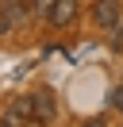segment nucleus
I'll use <instances>...</instances> for the list:
<instances>
[{
	"instance_id": "obj_1",
	"label": "nucleus",
	"mask_w": 123,
	"mask_h": 127,
	"mask_svg": "<svg viewBox=\"0 0 123 127\" xmlns=\"http://www.w3.org/2000/svg\"><path fill=\"white\" fill-rule=\"evenodd\" d=\"M92 19H96V27L112 31V27L123 19V4L119 0H96V4H92Z\"/></svg>"
},
{
	"instance_id": "obj_7",
	"label": "nucleus",
	"mask_w": 123,
	"mask_h": 127,
	"mask_svg": "<svg viewBox=\"0 0 123 127\" xmlns=\"http://www.w3.org/2000/svg\"><path fill=\"white\" fill-rule=\"evenodd\" d=\"M112 42H115V46H123V19L112 27Z\"/></svg>"
},
{
	"instance_id": "obj_9",
	"label": "nucleus",
	"mask_w": 123,
	"mask_h": 127,
	"mask_svg": "<svg viewBox=\"0 0 123 127\" xmlns=\"http://www.w3.org/2000/svg\"><path fill=\"white\" fill-rule=\"evenodd\" d=\"M85 127H104V119L96 116V119H89V123H85Z\"/></svg>"
},
{
	"instance_id": "obj_5",
	"label": "nucleus",
	"mask_w": 123,
	"mask_h": 127,
	"mask_svg": "<svg viewBox=\"0 0 123 127\" xmlns=\"http://www.w3.org/2000/svg\"><path fill=\"white\" fill-rule=\"evenodd\" d=\"M108 104H112L115 112H123V85H115L112 93H108Z\"/></svg>"
},
{
	"instance_id": "obj_4",
	"label": "nucleus",
	"mask_w": 123,
	"mask_h": 127,
	"mask_svg": "<svg viewBox=\"0 0 123 127\" xmlns=\"http://www.w3.org/2000/svg\"><path fill=\"white\" fill-rule=\"evenodd\" d=\"M46 19H50L54 27H69L77 19V0H54L50 12H46Z\"/></svg>"
},
{
	"instance_id": "obj_6",
	"label": "nucleus",
	"mask_w": 123,
	"mask_h": 127,
	"mask_svg": "<svg viewBox=\"0 0 123 127\" xmlns=\"http://www.w3.org/2000/svg\"><path fill=\"white\" fill-rule=\"evenodd\" d=\"M50 4H54V0H31V12H42V16H46V12H50Z\"/></svg>"
},
{
	"instance_id": "obj_2",
	"label": "nucleus",
	"mask_w": 123,
	"mask_h": 127,
	"mask_svg": "<svg viewBox=\"0 0 123 127\" xmlns=\"http://www.w3.org/2000/svg\"><path fill=\"white\" fill-rule=\"evenodd\" d=\"M31 119V93L19 96V100H12L4 112H0V127H23Z\"/></svg>"
},
{
	"instance_id": "obj_3",
	"label": "nucleus",
	"mask_w": 123,
	"mask_h": 127,
	"mask_svg": "<svg viewBox=\"0 0 123 127\" xmlns=\"http://www.w3.org/2000/svg\"><path fill=\"white\" fill-rule=\"evenodd\" d=\"M54 112H58L54 93H50V89H35V93H31V116H35V119H42V123H50V119H54Z\"/></svg>"
},
{
	"instance_id": "obj_8",
	"label": "nucleus",
	"mask_w": 123,
	"mask_h": 127,
	"mask_svg": "<svg viewBox=\"0 0 123 127\" xmlns=\"http://www.w3.org/2000/svg\"><path fill=\"white\" fill-rule=\"evenodd\" d=\"M23 127H46V123H42V119H35V116H31V119H27Z\"/></svg>"
}]
</instances>
